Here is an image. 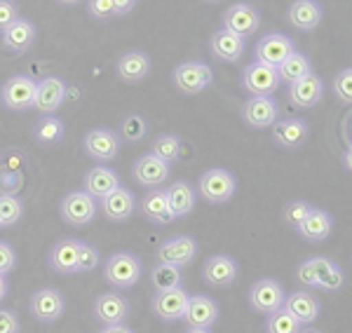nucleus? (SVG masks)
<instances>
[{
    "label": "nucleus",
    "instance_id": "obj_12",
    "mask_svg": "<svg viewBox=\"0 0 352 333\" xmlns=\"http://www.w3.org/2000/svg\"><path fill=\"white\" fill-rule=\"evenodd\" d=\"M310 125L303 117H280L270 127V139L282 150H298L308 143Z\"/></svg>",
    "mask_w": 352,
    "mask_h": 333
},
{
    "label": "nucleus",
    "instance_id": "obj_41",
    "mask_svg": "<svg viewBox=\"0 0 352 333\" xmlns=\"http://www.w3.org/2000/svg\"><path fill=\"white\" fill-rule=\"evenodd\" d=\"M310 209L312 207H310L308 200H303V197H294V200H289L285 205V209H282V223L292 230H298V225L303 223V218L308 216Z\"/></svg>",
    "mask_w": 352,
    "mask_h": 333
},
{
    "label": "nucleus",
    "instance_id": "obj_42",
    "mask_svg": "<svg viewBox=\"0 0 352 333\" xmlns=\"http://www.w3.org/2000/svg\"><path fill=\"white\" fill-rule=\"evenodd\" d=\"M101 263V251L99 246L89 244V242L80 240V246H78V263H76V275H89L99 268Z\"/></svg>",
    "mask_w": 352,
    "mask_h": 333
},
{
    "label": "nucleus",
    "instance_id": "obj_6",
    "mask_svg": "<svg viewBox=\"0 0 352 333\" xmlns=\"http://www.w3.org/2000/svg\"><path fill=\"white\" fill-rule=\"evenodd\" d=\"M28 312L41 324H54L64 317L66 312V298L56 286H43L36 289L28 298Z\"/></svg>",
    "mask_w": 352,
    "mask_h": 333
},
{
    "label": "nucleus",
    "instance_id": "obj_54",
    "mask_svg": "<svg viewBox=\"0 0 352 333\" xmlns=\"http://www.w3.org/2000/svg\"><path fill=\"white\" fill-rule=\"evenodd\" d=\"M300 333H322V331H315V329H308V331H305V329H303Z\"/></svg>",
    "mask_w": 352,
    "mask_h": 333
},
{
    "label": "nucleus",
    "instance_id": "obj_7",
    "mask_svg": "<svg viewBox=\"0 0 352 333\" xmlns=\"http://www.w3.org/2000/svg\"><path fill=\"white\" fill-rule=\"evenodd\" d=\"M122 141L118 137V132H113L109 127H92L82 139V150L89 160L94 162H113L118 155H120Z\"/></svg>",
    "mask_w": 352,
    "mask_h": 333
},
{
    "label": "nucleus",
    "instance_id": "obj_11",
    "mask_svg": "<svg viewBox=\"0 0 352 333\" xmlns=\"http://www.w3.org/2000/svg\"><path fill=\"white\" fill-rule=\"evenodd\" d=\"M129 314H132V306L120 291H104L92 303V317L101 326L124 324L129 319Z\"/></svg>",
    "mask_w": 352,
    "mask_h": 333
},
{
    "label": "nucleus",
    "instance_id": "obj_37",
    "mask_svg": "<svg viewBox=\"0 0 352 333\" xmlns=\"http://www.w3.org/2000/svg\"><path fill=\"white\" fill-rule=\"evenodd\" d=\"M148 120H146L144 115H139V113H129V115H124L120 120V127H118V137L124 143H141L146 137H148Z\"/></svg>",
    "mask_w": 352,
    "mask_h": 333
},
{
    "label": "nucleus",
    "instance_id": "obj_43",
    "mask_svg": "<svg viewBox=\"0 0 352 333\" xmlns=\"http://www.w3.org/2000/svg\"><path fill=\"white\" fill-rule=\"evenodd\" d=\"M331 94L338 104L350 106L352 104V69L350 66H343L340 71H336L331 80Z\"/></svg>",
    "mask_w": 352,
    "mask_h": 333
},
{
    "label": "nucleus",
    "instance_id": "obj_49",
    "mask_svg": "<svg viewBox=\"0 0 352 333\" xmlns=\"http://www.w3.org/2000/svg\"><path fill=\"white\" fill-rule=\"evenodd\" d=\"M0 333H21V319L14 310L0 308Z\"/></svg>",
    "mask_w": 352,
    "mask_h": 333
},
{
    "label": "nucleus",
    "instance_id": "obj_44",
    "mask_svg": "<svg viewBox=\"0 0 352 333\" xmlns=\"http://www.w3.org/2000/svg\"><path fill=\"white\" fill-rule=\"evenodd\" d=\"M21 190H24V174L0 167V195L19 197Z\"/></svg>",
    "mask_w": 352,
    "mask_h": 333
},
{
    "label": "nucleus",
    "instance_id": "obj_15",
    "mask_svg": "<svg viewBox=\"0 0 352 333\" xmlns=\"http://www.w3.org/2000/svg\"><path fill=\"white\" fill-rule=\"evenodd\" d=\"M242 120L249 129H270L280 120V104L272 97H249L242 106Z\"/></svg>",
    "mask_w": 352,
    "mask_h": 333
},
{
    "label": "nucleus",
    "instance_id": "obj_24",
    "mask_svg": "<svg viewBox=\"0 0 352 333\" xmlns=\"http://www.w3.org/2000/svg\"><path fill=\"white\" fill-rule=\"evenodd\" d=\"M99 211L106 221L111 223H124L134 216L136 211V197L129 188L120 185L118 190H113L111 195H106L104 200H99Z\"/></svg>",
    "mask_w": 352,
    "mask_h": 333
},
{
    "label": "nucleus",
    "instance_id": "obj_46",
    "mask_svg": "<svg viewBox=\"0 0 352 333\" xmlns=\"http://www.w3.org/2000/svg\"><path fill=\"white\" fill-rule=\"evenodd\" d=\"M0 160H3V162H0V167H3V169L24 174L28 155L24 153V150H19V148H10V150H5V155H0Z\"/></svg>",
    "mask_w": 352,
    "mask_h": 333
},
{
    "label": "nucleus",
    "instance_id": "obj_32",
    "mask_svg": "<svg viewBox=\"0 0 352 333\" xmlns=\"http://www.w3.org/2000/svg\"><path fill=\"white\" fill-rule=\"evenodd\" d=\"M296 233L303 237L310 244H320V242H327L333 233V216L324 209L312 207L308 211V216L303 218V223L298 225Z\"/></svg>",
    "mask_w": 352,
    "mask_h": 333
},
{
    "label": "nucleus",
    "instance_id": "obj_33",
    "mask_svg": "<svg viewBox=\"0 0 352 333\" xmlns=\"http://www.w3.org/2000/svg\"><path fill=\"white\" fill-rule=\"evenodd\" d=\"M31 137L41 148H54L66 137V125L56 115H41V120L31 129Z\"/></svg>",
    "mask_w": 352,
    "mask_h": 333
},
{
    "label": "nucleus",
    "instance_id": "obj_36",
    "mask_svg": "<svg viewBox=\"0 0 352 333\" xmlns=\"http://www.w3.org/2000/svg\"><path fill=\"white\" fill-rule=\"evenodd\" d=\"M151 155H155L160 162L172 167L184 155V141H181V137H176V134H160L151 143Z\"/></svg>",
    "mask_w": 352,
    "mask_h": 333
},
{
    "label": "nucleus",
    "instance_id": "obj_1",
    "mask_svg": "<svg viewBox=\"0 0 352 333\" xmlns=\"http://www.w3.org/2000/svg\"><path fill=\"white\" fill-rule=\"evenodd\" d=\"M144 263L132 251H116L104 263V279L113 286V291H127L139 284Z\"/></svg>",
    "mask_w": 352,
    "mask_h": 333
},
{
    "label": "nucleus",
    "instance_id": "obj_17",
    "mask_svg": "<svg viewBox=\"0 0 352 333\" xmlns=\"http://www.w3.org/2000/svg\"><path fill=\"white\" fill-rule=\"evenodd\" d=\"M294 52H296V45H294L292 38H289L287 33H277V31L263 36L254 45V56H256V61L275 66V69Z\"/></svg>",
    "mask_w": 352,
    "mask_h": 333
},
{
    "label": "nucleus",
    "instance_id": "obj_2",
    "mask_svg": "<svg viewBox=\"0 0 352 333\" xmlns=\"http://www.w3.org/2000/svg\"><path fill=\"white\" fill-rule=\"evenodd\" d=\"M195 193L202 197L207 205H228L237 193V179L228 169L212 167L197 176Z\"/></svg>",
    "mask_w": 352,
    "mask_h": 333
},
{
    "label": "nucleus",
    "instance_id": "obj_55",
    "mask_svg": "<svg viewBox=\"0 0 352 333\" xmlns=\"http://www.w3.org/2000/svg\"><path fill=\"white\" fill-rule=\"evenodd\" d=\"M0 155H3V153H0Z\"/></svg>",
    "mask_w": 352,
    "mask_h": 333
},
{
    "label": "nucleus",
    "instance_id": "obj_45",
    "mask_svg": "<svg viewBox=\"0 0 352 333\" xmlns=\"http://www.w3.org/2000/svg\"><path fill=\"white\" fill-rule=\"evenodd\" d=\"M294 277H296V282L303 286L305 291L317 289V275H315V268H312V258H305V261H300L296 265V273H294Z\"/></svg>",
    "mask_w": 352,
    "mask_h": 333
},
{
    "label": "nucleus",
    "instance_id": "obj_40",
    "mask_svg": "<svg viewBox=\"0 0 352 333\" xmlns=\"http://www.w3.org/2000/svg\"><path fill=\"white\" fill-rule=\"evenodd\" d=\"M263 329H265V333H300L303 331V326H300L285 308H280L265 317Z\"/></svg>",
    "mask_w": 352,
    "mask_h": 333
},
{
    "label": "nucleus",
    "instance_id": "obj_34",
    "mask_svg": "<svg viewBox=\"0 0 352 333\" xmlns=\"http://www.w3.org/2000/svg\"><path fill=\"white\" fill-rule=\"evenodd\" d=\"M136 8L134 0H89L87 16L94 21H113L127 16Z\"/></svg>",
    "mask_w": 352,
    "mask_h": 333
},
{
    "label": "nucleus",
    "instance_id": "obj_35",
    "mask_svg": "<svg viewBox=\"0 0 352 333\" xmlns=\"http://www.w3.org/2000/svg\"><path fill=\"white\" fill-rule=\"evenodd\" d=\"M310 73H312V61H310V56L303 52H294L292 56H287V59L277 66V76H280V80L287 84L303 80V78L310 76Z\"/></svg>",
    "mask_w": 352,
    "mask_h": 333
},
{
    "label": "nucleus",
    "instance_id": "obj_31",
    "mask_svg": "<svg viewBox=\"0 0 352 333\" xmlns=\"http://www.w3.org/2000/svg\"><path fill=\"white\" fill-rule=\"evenodd\" d=\"M136 211H139L141 218H146L148 223H155V225L174 223V216H172V211H169L164 188L148 190L144 197H139V200H136Z\"/></svg>",
    "mask_w": 352,
    "mask_h": 333
},
{
    "label": "nucleus",
    "instance_id": "obj_48",
    "mask_svg": "<svg viewBox=\"0 0 352 333\" xmlns=\"http://www.w3.org/2000/svg\"><path fill=\"white\" fill-rule=\"evenodd\" d=\"M19 16H21L19 3H14V0H0V33H3L10 24H14Z\"/></svg>",
    "mask_w": 352,
    "mask_h": 333
},
{
    "label": "nucleus",
    "instance_id": "obj_5",
    "mask_svg": "<svg viewBox=\"0 0 352 333\" xmlns=\"http://www.w3.org/2000/svg\"><path fill=\"white\" fill-rule=\"evenodd\" d=\"M285 298H287V291H285V286H282V282H277L272 277L256 279L247 291L249 308L256 314H263V317H268V314H272L275 310H280L285 306Z\"/></svg>",
    "mask_w": 352,
    "mask_h": 333
},
{
    "label": "nucleus",
    "instance_id": "obj_47",
    "mask_svg": "<svg viewBox=\"0 0 352 333\" xmlns=\"http://www.w3.org/2000/svg\"><path fill=\"white\" fill-rule=\"evenodd\" d=\"M16 268V251L10 242H3L0 240V275L8 277L10 273Z\"/></svg>",
    "mask_w": 352,
    "mask_h": 333
},
{
    "label": "nucleus",
    "instance_id": "obj_38",
    "mask_svg": "<svg viewBox=\"0 0 352 333\" xmlns=\"http://www.w3.org/2000/svg\"><path fill=\"white\" fill-rule=\"evenodd\" d=\"M151 284L155 293L176 289V286H184V273H181V268H174V265L155 263L151 270Z\"/></svg>",
    "mask_w": 352,
    "mask_h": 333
},
{
    "label": "nucleus",
    "instance_id": "obj_16",
    "mask_svg": "<svg viewBox=\"0 0 352 333\" xmlns=\"http://www.w3.org/2000/svg\"><path fill=\"white\" fill-rule=\"evenodd\" d=\"M66 80L59 76H45L43 80L36 82V99H33V108L41 115H54L56 111L64 106L66 101Z\"/></svg>",
    "mask_w": 352,
    "mask_h": 333
},
{
    "label": "nucleus",
    "instance_id": "obj_30",
    "mask_svg": "<svg viewBox=\"0 0 352 333\" xmlns=\"http://www.w3.org/2000/svg\"><path fill=\"white\" fill-rule=\"evenodd\" d=\"M164 195H167V205H169V211H172L174 221H179V218H186L188 214L195 211L197 193H195V188H192V185L186 179L172 181V183L164 188Z\"/></svg>",
    "mask_w": 352,
    "mask_h": 333
},
{
    "label": "nucleus",
    "instance_id": "obj_20",
    "mask_svg": "<svg viewBox=\"0 0 352 333\" xmlns=\"http://www.w3.org/2000/svg\"><path fill=\"white\" fill-rule=\"evenodd\" d=\"M287 24L298 33H312L324 21V8L317 0H294L285 14Z\"/></svg>",
    "mask_w": 352,
    "mask_h": 333
},
{
    "label": "nucleus",
    "instance_id": "obj_25",
    "mask_svg": "<svg viewBox=\"0 0 352 333\" xmlns=\"http://www.w3.org/2000/svg\"><path fill=\"white\" fill-rule=\"evenodd\" d=\"M153 69V59L141 49H127L118 56L116 61V76L118 80L127 82V84H136L148 78V73Z\"/></svg>",
    "mask_w": 352,
    "mask_h": 333
},
{
    "label": "nucleus",
    "instance_id": "obj_21",
    "mask_svg": "<svg viewBox=\"0 0 352 333\" xmlns=\"http://www.w3.org/2000/svg\"><path fill=\"white\" fill-rule=\"evenodd\" d=\"M219 303L207 293H192L188 298V308H186L184 321L188 329H212L219 321Z\"/></svg>",
    "mask_w": 352,
    "mask_h": 333
},
{
    "label": "nucleus",
    "instance_id": "obj_13",
    "mask_svg": "<svg viewBox=\"0 0 352 333\" xmlns=\"http://www.w3.org/2000/svg\"><path fill=\"white\" fill-rule=\"evenodd\" d=\"M36 41H38V26L28 16H19L14 24H10L0 33V45H3L5 52L12 56L26 54L28 49H33Z\"/></svg>",
    "mask_w": 352,
    "mask_h": 333
},
{
    "label": "nucleus",
    "instance_id": "obj_14",
    "mask_svg": "<svg viewBox=\"0 0 352 333\" xmlns=\"http://www.w3.org/2000/svg\"><path fill=\"white\" fill-rule=\"evenodd\" d=\"M240 275V265L228 253H212L202 265V282L212 289H228Z\"/></svg>",
    "mask_w": 352,
    "mask_h": 333
},
{
    "label": "nucleus",
    "instance_id": "obj_26",
    "mask_svg": "<svg viewBox=\"0 0 352 333\" xmlns=\"http://www.w3.org/2000/svg\"><path fill=\"white\" fill-rule=\"evenodd\" d=\"M169 176H172V167L164 165V162H160L155 155H151V153L141 155L139 160L132 165V179L148 190L160 188L164 181H169Z\"/></svg>",
    "mask_w": 352,
    "mask_h": 333
},
{
    "label": "nucleus",
    "instance_id": "obj_3",
    "mask_svg": "<svg viewBox=\"0 0 352 333\" xmlns=\"http://www.w3.org/2000/svg\"><path fill=\"white\" fill-rule=\"evenodd\" d=\"M214 82V71L204 61H184L172 71V84L176 92L192 97V94H202Z\"/></svg>",
    "mask_w": 352,
    "mask_h": 333
},
{
    "label": "nucleus",
    "instance_id": "obj_8",
    "mask_svg": "<svg viewBox=\"0 0 352 333\" xmlns=\"http://www.w3.org/2000/svg\"><path fill=\"white\" fill-rule=\"evenodd\" d=\"M197 251H200V244H197L195 237L174 235L157 244L155 258H157V263L174 265V268H186V265H190L197 258Z\"/></svg>",
    "mask_w": 352,
    "mask_h": 333
},
{
    "label": "nucleus",
    "instance_id": "obj_22",
    "mask_svg": "<svg viewBox=\"0 0 352 333\" xmlns=\"http://www.w3.org/2000/svg\"><path fill=\"white\" fill-rule=\"evenodd\" d=\"M188 298H190V293L186 291L184 286H176V289H169V291H160V293L153 296L151 310H153V314L162 321H179V319H184V314H186Z\"/></svg>",
    "mask_w": 352,
    "mask_h": 333
},
{
    "label": "nucleus",
    "instance_id": "obj_9",
    "mask_svg": "<svg viewBox=\"0 0 352 333\" xmlns=\"http://www.w3.org/2000/svg\"><path fill=\"white\" fill-rule=\"evenodd\" d=\"M33 99H36V80L28 76H12L0 87V104L12 113L33 111Z\"/></svg>",
    "mask_w": 352,
    "mask_h": 333
},
{
    "label": "nucleus",
    "instance_id": "obj_29",
    "mask_svg": "<svg viewBox=\"0 0 352 333\" xmlns=\"http://www.w3.org/2000/svg\"><path fill=\"white\" fill-rule=\"evenodd\" d=\"M209 52L219 61L237 64L244 56V52H247V41L235 36V33L226 31V28H219V31H214L212 38H209Z\"/></svg>",
    "mask_w": 352,
    "mask_h": 333
},
{
    "label": "nucleus",
    "instance_id": "obj_53",
    "mask_svg": "<svg viewBox=\"0 0 352 333\" xmlns=\"http://www.w3.org/2000/svg\"><path fill=\"white\" fill-rule=\"evenodd\" d=\"M184 333H214V331L212 329H188V326H186Z\"/></svg>",
    "mask_w": 352,
    "mask_h": 333
},
{
    "label": "nucleus",
    "instance_id": "obj_28",
    "mask_svg": "<svg viewBox=\"0 0 352 333\" xmlns=\"http://www.w3.org/2000/svg\"><path fill=\"white\" fill-rule=\"evenodd\" d=\"M282 308H285L287 312L292 314V317L296 319L300 326H303V329H305V324H312V321H317V319H320V314H322L320 298H317L315 293L305 291V289L287 293L285 306H282Z\"/></svg>",
    "mask_w": 352,
    "mask_h": 333
},
{
    "label": "nucleus",
    "instance_id": "obj_50",
    "mask_svg": "<svg viewBox=\"0 0 352 333\" xmlns=\"http://www.w3.org/2000/svg\"><path fill=\"white\" fill-rule=\"evenodd\" d=\"M345 282H348V277H345L343 268H336L331 275H329V279L324 282V286H322V291H329V293H336L345 286Z\"/></svg>",
    "mask_w": 352,
    "mask_h": 333
},
{
    "label": "nucleus",
    "instance_id": "obj_19",
    "mask_svg": "<svg viewBox=\"0 0 352 333\" xmlns=\"http://www.w3.org/2000/svg\"><path fill=\"white\" fill-rule=\"evenodd\" d=\"M223 28L247 41L261 28V12L249 3H232L223 12Z\"/></svg>",
    "mask_w": 352,
    "mask_h": 333
},
{
    "label": "nucleus",
    "instance_id": "obj_27",
    "mask_svg": "<svg viewBox=\"0 0 352 333\" xmlns=\"http://www.w3.org/2000/svg\"><path fill=\"white\" fill-rule=\"evenodd\" d=\"M120 188V176L118 172L109 165H94L92 169H87L82 176V190L89 197H94L96 202L104 200L106 195H111L113 190Z\"/></svg>",
    "mask_w": 352,
    "mask_h": 333
},
{
    "label": "nucleus",
    "instance_id": "obj_23",
    "mask_svg": "<svg viewBox=\"0 0 352 333\" xmlns=\"http://www.w3.org/2000/svg\"><path fill=\"white\" fill-rule=\"evenodd\" d=\"M78 246L80 240L76 237H59L47 251V265L50 270L61 277H71L76 275V263H78Z\"/></svg>",
    "mask_w": 352,
    "mask_h": 333
},
{
    "label": "nucleus",
    "instance_id": "obj_4",
    "mask_svg": "<svg viewBox=\"0 0 352 333\" xmlns=\"http://www.w3.org/2000/svg\"><path fill=\"white\" fill-rule=\"evenodd\" d=\"M99 211V202L94 197H89L85 190H71L61 197L59 202V216L61 221L71 228H85L96 218Z\"/></svg>",
    "mask_w": 352,
    "mask_h": 333
},
{
    "label": "nucleus",
    "instance_id": "obj_51",
    "mask_svg": "<svg viewBox=\"0 0 352 333\" xmlns=\"http://www.w3.org/2000/svg\"><path fill=\"white\" fill-rule=\"evenodd\" d=\"M99 333H136V331L127 324H111V326H101Z\"/></svg>",
    "mask_w": 352,
    "mask_h": 333
},
{
    "label": "nucleus",
    "instance_id": "obj_18",
    "mask_svg": "<svg viewBox=\"0 0 352 333\" xmlns=\"http://www.w3.org/2000/svg\"><path fill=\"white\" fill-rule=\"evenodd\" d=\"M324 97V80L317 73H310L303 80L287 84V101L298 111L315 108Z\"/></svg>",
    "mask_w": 352,
    "mask_h": 333
},
{
    "label": "nucleus",
    "instance_id": "obj_52",
    "mask_svg": "<svg viewBox=\"0 0 352 333\" xmlns=\"http://www.w3.org/2000/svg\"><path fill=\"white\" fill-rule=\"evenodd\" d=\"M8 293H10V282H8L5 275H0V303L8 298Z\"/></svg>",
    "mask_w": 352,
    "mask_h": 333
},
{
    "label": "nucleus",
    "instance_id": "obj_39",
    "mask_svg": "<svg viewBox=\"0 0 352 333\" xmlns=\"http://www.w3.org/2000/svg\"><path fill=\"white\" fill-rule=\"evenodd\" d=\"M26 205L21 197L0 195V228H12L24 218Z\"/></svg>",
    "mask_w": 352,
    "mask_h": 333
},
{
    "label": "nucleus",
    "instance_id": "obj_10",
    "mask_svg": "<svg viewBox=\"0 0 352 333\" xmlns=\"http://www.w3.org/2000/svg\"><path fill=\"white\" fill-rule=\"evenodd\" d=\"M280 76H277L275 66L252 61L247 69L242 71V89L249 97H272L280 89Z\"/></svg>",
    "mask_w": 352,
    "mask_h": 333
}]
</instances>
